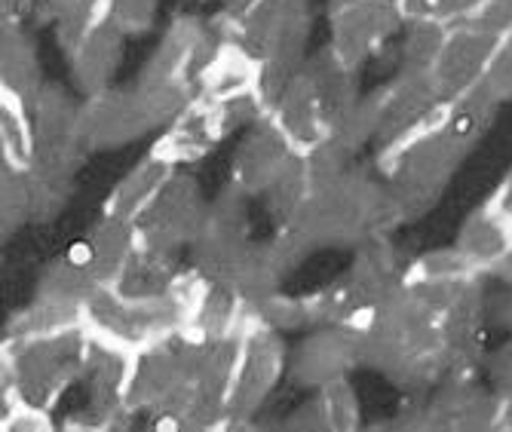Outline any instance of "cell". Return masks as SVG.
I'll list each match as a JSON object with an SVG mask.
<instances>
[{"mask_svg": "<svg viewBox=\"0 0 512 432\" xmlns=\"http://www.w3.org/2000/svg\"><path fill=\"white\" fill-rule=\"evenodd\" d=\"M454 246L479 273H491L512 252V227L485 203L463 221Z\"/></svg>", "mask_w": 512, "mask_h": 432, "instance_id": "d6986e66", "label": "cell"}, {"mask_svg": "<svg viewBox=\"0 0 512 432\" xmlns=\"http://www.w3.org/2000/svg\"><path fill=\"white\" fill-rule=\"evenodd\" d=\"M292 157L295 148L289 144V138L279 132V126L270 117H261L258 123H252V132L240 144L230 184H237L249 197H261Z\"/></svg>", "mask_w": 512, "mask_h": 432, "instance_id": "7c38bea8", "label": "cell"}, {"mask_svg": "<svg viewBox=\"0 0 512 432\" xmlns=\"http://www.w3.org/2000/svg\"><path fill=\"white\" fill-rule=\"evenodd\" d=\"M368 181L359 172H347L332 184L313 187L304 206L286 221L313 249L319 246H359L368 230Z\"/></svg>", "mask_w": 512, "mask_h": 432, "instance_id": "7a4b0ae2", "label": "cell"}, {"mask_svg": "<svg viewBox=\"0 0 512 432\" xmlns=\"http://www.w3.org/2000/svg\"><path fill=\"white\" fill-rule=\"evenodd\" d=\"M175 338L160 341V344H148V347L132 353V371H129V383H126L129 414L157 411L178 387L188 383Z\"/></svg>", "mask_w": 512, "mask_h": 432, "instance_id": "9c48e42d", "label": "cell"}, {"mask_svg": "<svg viewBox=\"0 0 512 432\" xmlns=\"http://www.w3.org/2000/svg\"><path fill=\"white\" fill-rule=\"evenodd\" d=\"M283 276H286V270L279 267L270 246H252L230 285L237 288L243 304L249 310H255L264 301H270L273 295H279V282H283Z\"/></svg>", "mask_w": 512, "mask_h": 432, "instance_id": "484cf974", "label": "cell"}, {"mask_svg": "<svg viewBox=\"0 0 512 432\" xmlns=\"http://www.w3.org/2000/svg\"><path fill=\"white\" fill-rule=\"evenodd\" d=\"M353 4H359V0H332V13L347 10V7H353Z\"/></svg>", "mask_w": 512, "mask_h": 432, "instance_id": "60d3db41", "label": "cell"}, {"mask_svg": "<svg viewBox=\"0 0 512 432\" xmlns=\"http://www.w3.org/2000/svg\"><path fill=\"white\" fill-rule=\"evenodd\" d=\"M482 0H402L405 22H442V25H460L467 22Z\"/></svg>", "mask_w": 512, "mask_h": 432, "instance_id": "1f68e13d", "label": "cell"}, {"mask_svg": "<svg viewBox=\"0 0 512 432\" xmlns=\"http://www.w3.org/2000/svg\"><path fill=\"white\" fill-rule=\"evenodd\" d=\"M4 402H7V408H4V423H0L4 432H50V429H56L50 408L31 405L25 399H4Z\"/></svg>", "mask_w": 512, "mask_h": 432, "instance_id": "d6a6232c", "label": "cell"}, {"mask_svg": "<svg viewBox=\"0 0 512 432\" xmlns=\"http://www.w3.org/2000/svg\"><path fill=\"white\" fill-rule=\"evenodd\" d=\"M497 46H500V37H494L470 22H460V25L448 28L436 68L430 71L442 102H454L463 92H470L479 83H485L491 62L497 56Z\"/></svg>", "mask_w": 512, "mask_h": 432, "instance_id": "8992f818", "label": "cell"}, {"mask_svg": "<svg viewBox=\"0 0 512 432\" xmlns=\"http://www.w3.org/2000/svg\"><path fill=\"white\" fill-rule=\"evenodd\" d=\"M28 10H37L40 19L56 22L59 43L65 46V53H71L92 28L108 19V0H31Z\"/></svg>", "mask_w": 512, "mask_h": 432, "instance_id": "603a6c76", "label": "cell"}, {"mask_svg": "<svg viewBox=\"0 0 512 432\" xmlns=\"http://www.w3.org/2000/svg\"><path fill=\"white\" fill-rule=\"evenodd\" d=\"M0 151H4V169L22 172H28L37 157L34 114L7 89H0Z\"/></svg>", "mask_w": 512, "mask_h": 432, "instance_id": "7402d4cb", "label": "cell"}, {"mask_svg": "<svg viewBox=\"0 0 512 432\" xmlns=\"http://www.w3.org/2000/svg\"><path fill=\"white\" fill-rule=\"evenodd\" d=\"M402 22V0H359L347 10L332 13L329 50L350 68H359Z\"/></svg>", "mask_w": 512, "mask_h": 432, "instance_id": "ba28073f", "label": "cell"}, {"mask_svg": "<svg viewBox=\"0 0 512 432\" xmlns=\"http://www.w3.org/2000/svg\"><path fill=\"white\" fill-rule=\"evenodd\" d=\"M154 123L135 89H105L89 95L80 105V138L83 151L120 148L145 135Z\"/></svg>", "mask_w": 512, "mask_h": 432, "instance_id": "52a82bcc", "label": "cell"}, {"mask_svg": "<svg viewBox=\"0 0 512 432\" xmlns=\"http://www.w3.org/2000/svg\"><path fill=\"white\" fill-rule=\"evenodd\" d=\"M267 117L279 126V132L289 138L295 154L316 151L319 144L329 141V135H332V126H329V120H325L322 105L316 99V89L304 71L292 80V86L283 92V99L273 105V111Z\"/></svg>", "mask_w": 512, "mask_h": 432, "instance_id": "4fadbf2b", "label": "cell"}, {"mask_svg": "<svg viewBox=\"0 0 512 432\" xmlns=\"http://www.w3.org/2000/svg\"><path fill=\"white\" fill-rule=\"evenodd\" d=\"M28 7H31V0H4V19L19 22L16 16H19L22 10H28Z\"/></svg>", "mask_w": 512, "mask_h": 432, "instance_id": "ab89813d", "label": "cell"}, {"mask_svg": "<svg viewBox=\"0 0 512 432\" xmlns=\"http://www.w3.org/2000/svg\"><path fill=\"white\" fill-rule=\"evenodd\" d=\"M307 80L316 89V99L322 105V114L329 120V126H335L359 99H356V68H350L347 62H341L332 50H322L319 56H313L304 65Z\"/></svg>", "mask_w": 512, "mask_h": 432, "instance_id": "ffe728a7", "label": "cell"}, {"mask_svg": "<svg viewBox=\"0 0 512 432\" xmlns=\"http://www.w3.org/2000/svg\"><path fill=\"white\" fill-rule=\"evenodd\" d=\"M378 102V138L381 157L393 154L411 135L436 123L445 111L442 95L430 74L399 71V77L375 92Z\"/></svg>", "mask_w": 512, "mask_h": 432, "instance_id": "3957f363", "label": "cell"}, {"mask_svg": "<svg viewBox=\"0 0 512 432\" xmlns=\"http://www.w3.org/2000/svg\"><path fill=\"white\" fill-rule=\"evenodd\" d=\"M224 135H227V123H224L221 105L200 95V99H194L172 123H166L163 135L154 144V154L169 160L178 169L184 163H194L212 154V148Z\"/></svg>", "mask_w": 512, "mask_h": 432, "instance_id": "30bf717a", "label": "cell"}, {"mask_svg": "<svg viewBox=\"0 0 512 432\" xmlns=\"http://www.w3.org/2000/svg\"><path fill=\"white\" fill-rule=\"evenodd\" d=\"M316 393H319L316 402L322 408L325 429H332V432H350V429L359 426V399H356V390L350 387L347 377L329 380Z\"/></svg>", "mask_w": 512, "mask_h": 432, "instance_id": "f546056e", "label": "cell"}, {"mask_svg": "<svg viewBox=\"0 0 512 432\" xmlns=\"http://www.w3.org/2000/svg\"><path fill=\"white\" fill-rule=\"evenodd\" d=\"M467 22L503 40L512 31V0H482Z\"/></svg>", "mask_w": 512, "mask_h": 432, "instance_id": "e575fe53", "label": "cell"}, {"mask_svg": "<svg viewBox=\"0 0 512 432\" xmlns=\"http://www.w3.org/2000/svg\"><path fill=\"white\" fill-rule=\"evenodd\" d=\"M89 273L99 279V285H117L126 273L132 255L142 246L138 224L102 215V221L89 233Z\"/></svg>", "mask_w": 512, "mask_h": 432, "instance_id": "e0dca14e", "label": "cell"}, {"mask_svg": "<svg viewBox=\"0 0 512 432\" xmlns=\"http://www.w3.org/2000/svg\"><path fill=\"white\" fill-rule=\"evenodd\" d=\"M77 325H83V307L50 298V295H34V301L10 319L7 338L53 334V331H65V328H77Z\"/></svg>", "mask_w": 512, "mask_h": 432, "instance_id": "cb8c5ba5", "label": "cell"}, {"mask_svg": "<svg viewBox=\"0 0 512 432\" xmlns=\"http://www.w3.org/2000/svg\"><path fill=\"white\" fill-rule=\"evenodd\" d=\"M0 215H4V233L19 230L22 224H28L31 218H43L40 209V190L37 181L22 169H4V187H0Z\"/></svg>", "mask_w": 512, "mask_h": 432, "instance_id": "83f0119b", "label": "cell"}, {"mask_svg": "<svg viewBox=\"0 0 512 432\" xmlns=\"http://www.w3.org/2000/svg\"><path fill=\"white\" fill-rule=\"evenodd\" d=\"M286 371V347L276 328L249 322L240 347L234 390H230V426L249 420Z\"/></svg>", "mask_w": 512, "mask_h": 432, "instance_id": "5b68a950", "label": "cell"}, {"mask_svg": "<svg viewBox=\"0 0 512 432\" xmlns=\"http://www.w3.org/2000/svg\"><path fill=\"white\" fill-rule=\"evenodd\" d=\"M310 194H313V178H310L307 160H304V154H295L286 163V169L270 181V187L264 190L261 197H267L270 215H276L279 221L286 224L304 206V200Z\"/></svg>", "mask_w": 512, "mask_h": 432, "instance_id": "4316f807", "label": "cell"}, {"mask_svg": "<svg viewBox=\"0 0 512 432\" xmlns=\"http://www.w3.org/2000/svg\"><path fill=\"white\" fill-rule=\"evenodd\" d=\"M353 365H359V331L341 325H322L295 353L292 377L301 387L319 390L329 380L347 377Z\"/></svg>", "mask_w": 512, "mask_h": 432, "instance_id": "8fae6325", "label": "cell"}, {"mask_svg": "<svg viewBox=\"0 0 512 432\" xmlns=\"http://www.w3.org/2000/svg\"><path fill=\"white\" fill-rule=\"evenodd\" d=\"M485 83L491 86V92L497 95L500 102L512 99V31L500 40L497 56L491 62V71H488Z\"/></svg>", "mask_w": 512, "mask_h": 432, "instance_id": "d590c367", "label": "cell"}, {"mask_svg": "<svg viewBox=\"0 0 512 432\" xmlns=\"http://www.w3.org/2000/svg\"><path fill=\"white\" fill-rule=\"evenodd\" d=\"M448 28L451 25H442V22H408L399 71L430 74L436 68V59L442 53V46H445Z\"/></svg>", "mask_w": 512, "mask_h": 432, "instance_id": "f1b7e54d", "label": "cell"}, {"mask_svg": "<svg viewBox=\"0 0 512 432\" xmlns=\"http://www.w3.org/2000/svg\"><path fill=\"white\" fill-rule=\"evenodd\" d=\"M488 206L512 227V169L506 172V178L500 181V187L491 194V200H488Z\"/></svg>", "mask_w": 512, "mask_h": 432, "instance_id": "8d00e7d4", "label": "cell"}, {"mask_svg": "<svg viewBox=\"0 0 512 432\" xmlns=\"http://www.w3.org/2000/svg\"><path fill=\"white\" fill-rule=\"evenodd\" d=\"M123 40H126V34L111 19H105L68 53L74 83L80 86V92L86 95V99L96 92L111 89V77L123 59Z\"/></svg>", "mask_w": 512, "mask_h": 432, "instance_id": "5bb4252c", "label": "cell"}, {"mask_svg": "<svg viewBox=\"0 0 512 432\" xmlns=\"http://www.w3.org/2000/svg\"><path fill=\"white\" fill-rule=\"evenodd\" d=\"M181 273L184 270H178V252H166V249H154L142 243L114 288H120L126 298H135V301L160 298L172 292Z\"/></svg>", "mask_w": 512, "mask_h": 432, "instance_id": "44dd1931", "label": "cell"}, {"mask_svg": "<svg viewBox=\"0 0 512 432\" xmlns=\"http://www.w3.org/2000/svg\"><path fill=\"white\" fill-rule=\"evenodd\" d=\"M338 148H344L347 154H353L356 148H362L365 141L378 138V102L375 95L371 99H359L335 126L329 135Z\"/></svg>", "mask_w": 512, "mask_h": 432, "instance_id": "4dcf8cb0", "label": "cell"}, {"mask_svg": "<svg viewBox=\"0 0 512 432\" xmlns=\"http://www.w3.org/2000/svg\"><path fill=\"white\" fill-rule=\"evenodd\" d=\"M218 4H221V13H224V16L237 19V16H243V13H249L255 4H261V0H218Z\"/></svg>", "mask_w": 512, "mask_h": 432, "instance_id": "f35d334b", "label": "cell"}, {"mask_svg": "<svg viewBox=\"0 0 512 432\" xmlns=\"http://www.w3.org/2000/svg\"><path fill=\"white\" fill-rule=\"evenodd\" d=\"M289 429H325V417H322V408L319 402H307L304 411H295L289 417Z\"/></svg>", "mask_w": 512, "mask_h": 432, "instance_id": "74e56055", "label": "cell"}, {"mask_svg": "<svg viewBox=\"0 0 512 432\" xmlns=\"http://www.w3.org/2000/svg\"><path fill=\"white\" fill-rule=\"evenodd\" d=\"M160 0H108V19L123 34H142L154 25Z\"/></svg>", "mask_w": 512, "mask_h": 432, "instance_id": "836d02e7", "label": "cell"}, {"mask_svg": "<svg viewBox=\"0 0 512 432\" xmlns=\"http://www.w3.org/2000/svg\"><path fill=\"white\" fill-rule=\"evenodd\" d=\"M206 215L209 203H203L197 181L188 175H172L154 206L138 221V236L145 246L178 252L181 246L197 243L206 227Z\"/></svg>", "mask_w": 512, "mask_h": 432, "instance_id": "277c9868", "label": "cell"}, {"mask_svg": "<svg viewBox=\"0 0 512 432\" xmlns=\"http://www.w3.org/2000/svg\"><path fill=\"white\" fill-rule=\"evenodd\" d=\"M40 65L34 56V43L25 28L13 19H4V37H0V89L13 92L28 108L43 89Z\"/></svg>", "mask_w": 512, "mask_h": 432, "instance_id": "ac0fdd59", "label": "cell"}, {"mask_svg": "<svg viewBox=\"0 0 512 432\" xmlns=\"http://www.w3.org/2000/svg\"><path fill=\"white\" fill-rule=\"evenodd\" d=\"M258 80H261V62L249 56L240 43L227 40L218 56L209 62L200 80V95L215 105H227L246 99V95H258Z\"/></svg>", "mask_w": 512, "mask_h": 432, "instance_id": "9a60e30c", "label": "cell"}, {"mask_svg": "<svg viewBox=\"0 0 512 432\" xmlns=\"http://www.w3.org/2000/svg\"><path fill=\"white\" fill-rule=\"evenodd\" d=\"M89 347L92 338L83 325L31 338H7L0 353L4 399H25L53 411L65 390L83 380Z\"/></svg>", "mask_w": 512, "mask_h": 432, "instance_id": "6da1fadb", "label": "cell"}, {"mask_svg": "<svg viewBox=\"0 0 512 432\" xmlns=\"http://www.w3.org/2000/svg\"><path fill=\"white\" fill-rule=\"evenodd\" d=\"M497 108H500V99L491 92V86L488 83H479L476 89L463 92L460 99L445 102V126L460 141L476 144L485 135V129L491 126Z\"/></svg>", "mask_w": 512, "mask_h": 432, "instance_id": "d4e9b609", "label": "cell"}, {"mask_svg": "<svg viewBox=\"0 0 512 432\" xmlns=\"http://www.w3.org/2000/svg\"><path fill=\"white\" fill-rule=\"evenodd\" d=\"M172 175H175V166L151 151L142 163H135L132 172L114 187V194L105 203V215L138 224L142 215L154 206V200L160 197V190L169 184Z\"/></svg>", "mask_w": 512, "mask_h": 432, "instance_id": "2e32d148", "label": "cell"}]
</instances>
